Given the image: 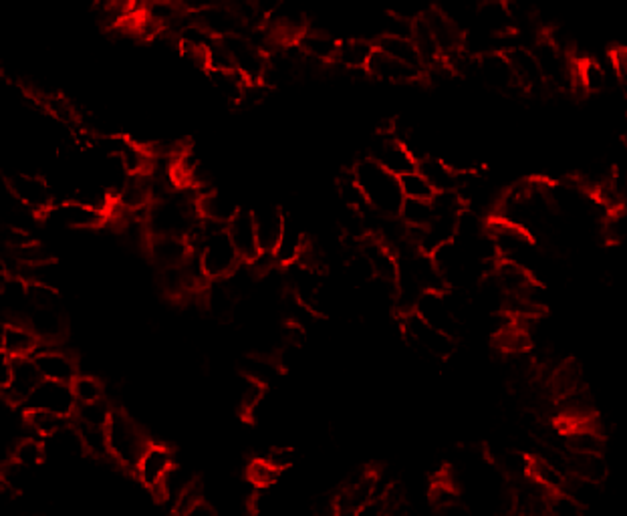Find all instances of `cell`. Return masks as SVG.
I'll use <instances>...</instances> for the list:
<instances>
[{"label": "cell", "instance_id": "obj_1", "mask_svg": "<svg viewBox=\"0 0 627 516\" xmlns=\"http://www.w3.org/2000/svg\"><path fill=\"white\" fill-rule=\"evenodd\" d=\"M352 173L371 210L384 214V216H398L403 202L398 176L384 170L369 157L357 162Z\"/></svg>", "mask_w": 627, "mask_h": 516}, {"label": "cell", "instance_id": "obj_2", "mask_svg": "<svg viewBox=\"0 0 627 516\" xmlns=\"http://www.w3.org/2000/svg\"><path fill=\"white\" fill-rule=\"evenodd\" d=\"M106 432L109 458L115 460L123 468L133 470V466H136L140 456L144 454V450L149 444L144 430L128 414L114 411L106 426Z\"/></svg>", "mask_w": 627, "mask_h": 516}, {"label": "cell", "instance_id": "obj_3", "mask_svg": "<svg viewBox=\"0 0 627 516\" xmlns=\"http://www.w3.org/2000/svg\"><path fill=\"white\" fill-rule=\"evenodd\" d=\"M194 252L198 254V260H200V266L208 281L225 279L242 263L233 242H230L225 226L214 224Z\"/></svg>", "mask_w": 627, "mask_h": 516}, {"label": "cell", "instance_id": "obj_4", "mask_svg": "<svg viewBox=\"0 0 627 516\" xmlns=\"http://www.w3.org/2000/svg\"><path fill=\"white\" fill-rule=\"evenodd\" d=\"M402 333L406 337L408 345L426 361H446L456 351V339L430 327L416 313L402 315Z\"/></svg>", "mask_w": 627, "mask_h": 516}, {"label": "cell", "instance_id": "obj_5", "mask_svg": "<svg viewBox=\"0 0 627 516\" xmlns=\"http://www.w3.org/2000/svg\"><path fill=\"white\" fill-rule=\"evenodd\" d=\"M41 216L51 226L67 230H95L107 222L106 212L95 210L77 200L53 202Z\"/></svg>", "mask_w": 627, "mask_h": 516}, {"label": "cell", "instance_id": "obj_6", "mask_svg": "<svg viewBox=\"0 0 627 516\" xmlns=\"http://www.w3.org/2000/svg\"><path fill=\"white\" fill-rule=\"evenodd\" d=\"M6 190L21 206L30 212L43 214L55 202L49 180L29 172H13L6 176Z\"/></svg>", "mask_w": 627, "mask_h": 516}, {"label": "cell", "instance_id": "obj_7", "mask_svg": "<svg viewBox=\"0 0 627 516\" xmlns=\"http://www.w3.org/2000/svg\"><path fill=\"white\" fill-rule=\"evenodd\" d=\"M530 51L535 55L537 65L541 69L547 87L571 89V85H573V63H571L567 53L557 49L547 37H543L541 41H537Z\"/></svg>", "mask_w": 627, "mask_h": 516}, {"label": "cell", "instance_id": "obj_8", "mask_svg": "<svg viewBox=\"0 0 627 516\" xmlns=\"http://www.w3.org/2000/svg\"><path fill=\"white\" fill-rule=\"evenodd\" d=\"M220 41L226 47L230 61H233V69L244 77V81L258 83L263 79L267 55L257 45H252L242 33L225 37Z\"/></svg>", "mask_w": 627, "mask_h": 516}, {"label": "cell", "instance_id": "obj_9", "mask_svg": "<svg viewBox=\"0 0 627 516\" xmlns=\"http://www.w3.org/2000/svg\"><path fill=\"white\" fill-rule=\"evenodd\" d=\"M476 73H479L480 81H484V85H488L490 89H495L498 93H504V95H514L517 91L525 93L519 87L517 79H514L511 63L506 59L504 53L490 51L480 55V57H476Z\"/></svg>", "mask_w": 627, "mask_h": 516}, {"label": "cell", "instance_id": "obj_10", "mask_svg": "<svg viewBox=\"0 0 627 516\" xmlns=\"http://www.w3.org/2000/svg\"><path fill=\"white\" fill-rule=\"evenodd\" d=\"M25 406L55 411V414H59V416L73 418L77 402H75L73 390H71V384H61V381L43 379L41 384L35 387L33 393L29 395Z\"/></svg>", "mask_w": 627, "mask_h": 516}, {"label": "cell", "instance_id": "obj_11", "mask_svg": "<svg viewBox=\"0 0 627 516\" xmlns=\"http://www.w3.org/2000/svg\"><path fill=\"white\" fill-rule=\"evenodd\" d=\"M414 313L424 323L430 325V327L446 333V335L458 341L462 325L454 319V315L450 313L448 305L444 303L442 291H424L414 307Z\"/></svg>", "mask_w": 627, "mask_h": 516}, {"label": "cell", "instance_id": "obj_12", "mask_svg": "<svg viewBox=\"0 0 627 516\" xmlns=\"http://www.w3.org/2000/svg\"><path fill=\"white\" fill-rule=\"evenodd\" d=\"M368 157L382 165L384 170L394 173V176H402V173L416 170V160L392 131L384 133L382 138L373 141Z\"/></svg>", "mask_w": 627, "mask_h": 516}, {"label": "cell", "instance_id": "obj_13", "mask_svg": "<svg viewBox=\"0 0 627 516\" xmlns=\"http://www.w3.org/2000/svg\"><path fill=\"white\" fill-rule=\"evenodd\" d=\"M172 466H174L172 450L168 446H164V444L149 442L148 448L144 450V454L140 456L136 466H133V474H136V478L140 480L141 486L154 490Z\"/></svg>", "mask_w": 627, "mask_h": 516}, {"label": "cell", "instance_id": "obj_14", "mask_svg": "<svg viewBox=\"0 0 627 516\" xmlns=\"http://www.w3.org/2000/svg\"><path fill=\"white\" fill-rule=\"evenodd\" d=\"M365 71H368L369 77L386 83H414L424 77V69L406 65V63L392 59L390 55L377 49L373 51Z\"/></svg>", "mask_w": 627, "mask_h": 516}, {"label": "cell", "instance_id": "obj_15", "mask_svg": "<svg viewBox=\"0 0 627 516\" xmlns=\"http://www.w3.org/2000/svg\"><path fill=\"white\" fill-rule=\"evenodd\" d=\"M33 361L37 365L38 373H41L43 379L49 381H61V384H71L77 377L79 368L75 360L65 351L55 347H45L38 345V349L33 355Z\"/></svg>", "mask_w": 627, "mask_h": 516}, {"label": "cell", "instance_id": "obj_16", "mask_svg": "<svg viewBox=\"0 0 627 516\" xmlns=\"http://www.w3.org/2000/svg\"><path fill=\"white\" fill-rule=\"evenodd\" d=\"M43 377L38 373L33 357H22V360H13V376L9 385L4 387L0 395L11 403H25L29 395L33 393L35 387L41 384Z\"/></svg>", "mask_w": 627, "mask_h": 516}, {"label": "cell", "instance_id": "obj_17", "mask_svg": "<svg viewBox=\"0 0 627 516\" xmlns=\"http://www.w3.org/2000/svg\"><path fill=\"white\" fill-rule=\"evenodd\" d=\"M194 21L200 25L206 33L214 38H225L230 35L242 33L244 27L241 19L236 17L234 11L226 3H214L206 6L204 11L192 14Z\"/></svg>", "mask_w": 627, "mask_h": 516}, {"label": "cell", "instance_id": "obj_18", "mask_svg": "<svg viewBox=\"0 0 627 516\" xmlns=\"http://www.w3.org/2000/svg\"><path fill=\"white\" fill-rule=\"evenodd\" d=\"M38 339L27 323L11 321L0 327V353L9 360H22V357H33L38 349Z\"/></svg>", "mask_w": 627, "mask_h": 516}, {"label": "cell", "instance_id": "obj_19", "mask_svg": "<svg viewBox=\"0 0 627 516\" xmlns=\"http://www.w3.org/2000/svg\"><path fill=\"white\" fill-rule=\"evenodd\" d=\"M506 59L511 63V69L514 73V79H517L519 87L525 93H533V91H541L545 89V79L541 69L537 65L535 55L527 47H513V49L504 51Z\"/></svg>", "mask_w": 627, "mask_h": 516}, {"label": "cell", "instance_id": "obj_20", "mask_svg": "<svg viewBox=\"0 0 627 516\" xmlns=\"http://www.w3.org/2000/svg\"><path fill=\"white\" fill-rule=\"evenodd\" d=\"M226 234L242 263H250L260 252L255 233V222H252V212L238 210L236 216L226 224Z\"/></svg>", "mask_w": 627, "mask_h": 516}, {"label": "cell", "instance_id": "obj_21", "mask_svg": "<svg viewBox=\"0 0 627 516\" xmlns=\"http://www.w3.org/2000/svg\"><path fill=\"white\" fill-rule=\"evenodd\" d=\"M476 21H479V30L488 33L492 37H504L517 30L514 25L513 11L506 0H490V3H479L476 11Z\"/></svg>", "mask_w": 627, "mask_h": 516}, {"label": "cell", "instance_id": "obj_22", "mask_svg": "<svg viewBox=\"0 0 627 516\" xmlns=\"http://www.w3.org/2000/svg\"><path fill=\"white\" fill-rule=\"evenodd\" d=\"M284 212L279 206L267 204L252 210V222H255V233L260 252H273L283 233Z\"/></svg>", "mask_w": 627, "mask_h": 516}, {"label": "cell", "instance_id": "obj_23", "mask_svg": "<svg viewBox=\"0 0 627 516\" xmlns=\"http://www.w3.org/2000/svg\"><path fill=\"white\" fill-rule=\"evenodd\" d=\"M422 19L428 25V29H430V33L434 37L436 45H438L442 57L444 55H448V53L456 51V49H460V47H462L464 33L460 30V27L456 25L454 21H452V17H448L446 13L432 9V11H428L426 14H422Z\"/></svg>", "mask_w": 627, "mask_h": 516}, {"label": "cell", "instance_id": "obj_24", "mask_svg": "<svg viewBox=\"0 0 627 516\" xmlns=\"http://www.w3.org/2000/svg\"><path fill=\"white\" fill-rule=\"evenodd\" d=\"M305 244H307V234L303 233V228H301L299 220L292 216V214H284L283 233L273 250L276 263L281 266H289L292 263H297L301 252L305 249Z\"/></svg>", "mask_w": 627, "mask_h": 516}, {"label": "cell", "instance_id": "obj_25", "mask_svg": "<svg viewBox=\"0 0 627 516\" xmlns=\"http://www.w3.org/2000/svg\"><path fill=\"white\" fill-rule=\"evenodd\" d=\"M196 210L202 220L226 228L228 222L236 216V212L241 208H238V204L230 196L216 192V190H208V192L198 196Z\"/></svg>", "mask_w": 627, "mask_h": 516}, {"label": "cell", "instance_id": "obj_26", "mask_svg": "<svg viewBox=\"0 0 627 516\" xmlns=\"http://www.w3.org/2000/svg\"><path fill=\"white\" fill-rule=\"evenodd\" d=\"M146 250L160 268L178 266L184 263L188 254L192 252V249H190L186 242V238L182 236H149Z\"/></svg>", "mask_w": 627, "mask_h": 516}, {"label": "cell", "instance_id": "obj_27", "mask_svg": "<svg viewBox=\"0 0 627 516\" xmlns=\"http://www.w3.org/2000/svg\"><path fill=\"white\" fill-rule=\"evenodd\" d=\"M114 204L128 212H144L152 204V190H149L148 173H130L125 184L115 194Z\"/></svg>", "mask_w": 627, "mask_h": 516}, {"label": "cell", "instance_id": "obj_28", "mask_svg": "<svg viewBox=\"0 0 627 516\" xmlns=\"http://www.w3.org/2000/svg\"><path fill=\"white\" fill-rule=\"evenodd\" d=\"M27 325L37 335L38 343H55L65 333V319L59 309H30Z\"/></svg>", "mask_w": 627, "mask_h": 516}, {"label": "cell", "instance_id": "obj_29", "mask_svg": "<svg viewBox=\"0 0 627 516\" xmlns=\"http://www.w3.org/2000/svg\"><path fill=\"white\" fill-rule=\"evenodd\" d=\"M416 170L428 180L434 192H450L458 186V172L440 157H422V160L416 162Z\"/></svg>", "mask_w": 627, "mask_h": 516}, {"label": "cell", "instance_id": "obj_30", "mask_svg": "<svg viewBox=\"0 0 627 516\" xmlns=\"http://www.w3.org/2000/svg\"><path fill=\"white\" fill-rule=\"evenodd\" d=\"M373 51H376V47H373L371 41H365V38H345V41H339L335 57H333L331 63L347 71H365Z\"/></svg>", "mask_w": 627, "mask_h": 516}, {"label": "cell", "instance_id": "obj_31", "mask_svg": "<svg viewBox=\"0 0 627 516\" xmlns=\"http://www.w3.org/2000/svg\"><path fill=\"white\" fill-rule=\"evenodd\" d=\"M581 368L573 360H567L555 365L549 379H547V392L555 395L557 400L567 398L577 390H581Z\"/></svg>", "mask_w": 627, "mask_h": 516}, {"label": "cell", "instance_id": "obj_32", "mask_svg": "<svg viewBox=\"0 0 627 516\" xmlns=\"http://www.w3.org/2000/svg\"><path fill=\"white\" fill-rule=\"evenodd\" d=\"M337 45H339L337 38H333L329 33H325V30L309 29V27L297 41V47L301 51H303V55H307L309 59L319 61V63H331L333 57H335Z\"/></svg>", "mask_w": 627, "mask_h": 516}, {"label": "cell", "instance_id": "obj_33", "mask_svg": "<svg viewBox=\"0 0 627 516\" xmlns=\"http://www.w3.org/2000/svg\"><path fill=\"white\" fill-rule=\"evenodd\" d=\"M567 474L603 484L609 474V466L603 454H567Z\"/></svg>", "mask_w": 627, "mask_h": 516}, {"label": "cell", "instance_id": "obj_34", "mask_svg": "<svg viewBox=\"0 0 627 516\" xmlns=\"http://www.w3.org/2000/svg\"><path fill=\"white\" fill-rule=\"evenodd\" d=\"M45 442L47 456L53 454L59 460H75L85 454L81 436H79L75 424H67L65 427H61L57 434H53L51 438H47Z\"/></svg>", "mask_w": 627, "mask_h": 516}, {"label": "cell", "instance_id": "obj_35", "mask_svg": "<svg viewBox=\"0 0 627 516\" xmlns=\"http://www.w3.org/2000/svg\"><path fill=\"white\" fill-rule=\"evenodd\" d=\"M67 424H71V418L67 416H59L55 414V411H47V410L27 408L25 426L29 427L30 434L41 440L51 438L53 434H57L61 427H65Z\"/></svg>", "mask_w": 627, "mask_h": 516}, {"label": "cell", "instance_id": "obj_36", "mask_svg": "<svg viewBox=\"0 0 627 516\" xmlns=\"http://www.w3.org/2000/svg\"><path fill=\"white\" fill-rule=\"evenodd\" d=\"M373 47H376L377 51H382V53H386V55H390L392 59H398V61L406 63V65H411V67L424 69V67H422V61H419V55H418L416 45H414V41H411L410 37H390V35H382V37L377 38L376 43H373Z\"/></svg>", "mask_w": 627, "mask_h": 516}, {"label": "cell", "instance_id": "obj_37", "mask_svg": "<svg viewBox=\"0 0 627 516\" xmlns=\"http://www.w3.org/2000/svg\"><path fill=\"white\" fill-rule=\"evenodd\" d=\"M241 373H242V377L258 381V384L268 387L275 379H279L281 368L276 365L275 360H271V357L252 353V355H246L241 360Z\"/></svg>", "mask_w": 627, "mask_h": 516}, {"label": "cell", "instance_id": "obj_38", "mask_svg": "<svg viewBox=\"0 0 627 516\" xmlns=\"http://www.w3.org/2000/svg\"><path fill=\"white\" fill-rule=\"evenodd\" d=\"M208 79L214 89H216L222 97L230 103L241 101V95L244 85L249 81H244V77L234 69H208Z\"/></svg>", "mask_w": 627, "mask_h": 516}, {"label": "cell", "instance_id": "obj_39", "mask_svg": "<svg viewBox=\"0 0 627 516\" xmlns=\"http://www.w3.org/2000/svg\"><path fill=\"white\" fill-rule=\"evenodd\" d=\"M559 492H563V495H567L569 498H573L575 503L585 511V508L593 506L599 500V496H601V484L577 478V476L567 474L565 482H563V486H561Z\"/></svg>", "mask_w": 627, "mask_h": 516}, {"label": "cell", "instance_id": "obj_40", "mask_svg": "<svg viewBox=\"0 0 627 516\" xmlns=\"http://www.w3.org/2000/svg\"><path fill=\"white\" fill-rule=\"evenodd\" d=\"M565 476L557 468L551 466L545 460L530 456V466H529V478L533 480L537 486H541L547 492H559L563 482H565Z\"/></svg>", "mask_w": 627, "mask_h": 516}, {"label": "cell", "instance_id": "obj_41", "mask_svg": "<svg viewBox=\"0 0 627 516\" xmlns=\"http://www.w3.org/2000/svg\"><path fill=\"white\" fill-rule=\"evenodd\" d=\"M241 379V387H238V411L246 418H252L258 411V408L263 406L267 398V387L249 377Z\"/></svg>", "mask_w": 627, "mask_h": 516}, {"label": "cell", "instance_id": "obj_42", "mask_svg": "<svg viewBox=\"0 0 627 516\" xmlns=\"http://www.w3.org/2000/svg\"><path fill=\"white\" fill-rule=\"evenodd\" d=\"M192 480H194V476H190V472L186 470V468L174 464L170 470L165 472L162 482L154 488V492L160 498L172 500V503H174V500H176L182 495V492H184L190 486V484H192Z\"/></svg>", "mask_w": 627, "mask_h": 516}, {"label": "cell", "instance_id": "obj_43", "mask_svg": "<svg viewBox=\"0 0 627 516\" xmlns=\"http://www.w3.org/2000/svg\"><path fill=\"white\" fill-rule=\"evenodd\" d=\"M11 460L27 468H33L35 470V468L41 466L47 460L45 440L37 438V436H27V438H22L17 446H14Z\"/></svg>", "mask_w": 627, "mask_h": 516}, {"label": "cell", "instance_id": "obj_44", "mask_svg": "<svg viewBox=\"0 0 627 516\" xmlns=\"http://www.w3.org/2000/svg\"><path fill=\"white\" fill-rule=\"evenodd\" d=\"M79 436H81L85 454H89L95 460H106L109 458L107 448V432L103 426H89V424H79L75 422Z\"/></svg>", "mask_w": 627, "mask_h": 516}, {"label": "cell", "instance_id": "obj_45", "mask_svg": "<svg viewBox=\"0 0 627 516\" xmlns=\"http://www.w3.org/2000/svg\"><path fill=\"white\" fill-rule=\"evenodd\" d=\"M400 220L408 228H424L434 218V208L430 200H403L400 208Z\"/></svg>", "mask_w": 627, "mask_h": 516}, {"label": "cell", "instance_id": "obj_46", "mask_svg": "<svg viewBox=\"0 0 627 516\" xmlns=\"http://www.w3.org/2000/svg\"><path fill=\"white\" fill-rule=\"evenodd\" d=\"M33 472H35L33 468H27L11 460V462L0 466V482L17 492V495H22V492H27L30 488V484L35 480Z\"/></svg>", "mask_w": 627, "mask_h": 516}, {"label": "cell", "instance_id": "obj_47", "mask_svg": "<svg viewBox=\"0 0 627 516\" xmlns=\"http://www.w3.org/2000/svg\"><path fill=\"white\" fill-rule=\"evenodd\" d=\"M398 184L403 200H432V196L436 194L434 188L428 184V180L418 170L402 173V176H398Z\"/></svg>", "mask_w": 627, "mask_h": 516}, {"label": "cell", "instance_id": "obj_48", "mask_svg": "<svg viewBox=\"0 0 627 516\" xmlns=\"http://www.w3.org/2000/svg\"><path fill=\"white\" fill-rule=\"evenodd\" d=\"M71 390H73L77 403H91L106 398V385L91 376V373H77V377L71 381Z\"/></svg>", "mask_w": 627, "mask_h": 516}, {"label": "cell", "instance_id": "obj_49", "mask_svg": "<svg viewBox=\"0 0 627 516\" xmlns=\"http://www.w3.org/2000/svg\"><path fill=\"white\" fill-rule=\"evenodd\" d=\"M111 414H114V410H111L106 398L91 403H77V408L73 411L75 422L89 424V426H103V427L107 426Z\"/></svg>", "mask_w": 627, "mask_h": 516}, {"label": "cell", "instance_id": "obj_50", "mask_svg": "<svg viewBox=\"0 0 627 516\" xmlns=\"http://www.w3.org/2000/svg\"><path fill=\"white\" fill-rule=\"evenodd\" d=\"M345 279L357 289H363L373 279V268L369 258L365 257L361 249L352 252V257L345 263Z\"/></svg>", "mask_w": 627, "mask_h": 516}, {"label": "cell", "instance_id": "obj_51", "mask_svg": "<svg viewBox=\"0 0 627 516\" xmlns=\"http://www.w3.org/2000/svg\"><path fill=\"white\" fill-rule=\"evenodd\" d=\"M281 474L283 472H279L275 466L268 464L265 458L252 460V462L246 466V478H249L252 486H257L258 490H267L275 486V484L279 482Z\"/></svg>", "mask_w": 627, "mask_h": 516}, {"label": "cell", "instance_id": "obj_52", "mask_svg": "<svg viewBox=\"0 0 627 516\" xmlns=\"http://www.w3.org/2000/svg\"><path fill=\"white\" fill-rule=\"evenodd\" d=\"M549 516H583V508L563 492H549L545 498Z\"/></svg>", "mask_w": 627, "mask_h": 516}, {"label": "cell", "instance_id": "obj_53", "mask_svg": "<svg viewBox=\"0 0 627 516\" xmlns=\"http://www.w3.org/2000/svg\"><path fill=\"white\" fill-rule=\"evenodd\" d=\"M337 192H339V198H341V202H343V206H349V208H357V210L368 208V202H365V198L361 194L360 186H357L353 173H349V176L339 180Z\"/></svg>", "mask_w": 627, "mask_h": 516}, {"label": "cell", "instance_id": "obj_54", "mask_svg": "<svg viewBox=\"0 0 627 516\" xmlns=\"http://www.w3.org/2000/svg\"><path fill=\"white\" fill-rule=\"evenodd\" d=\"M200 500H204V488L202 484L194 478L192 484L174 500V516H184L190 508L196 506Z\"/></svg>", "mask_w": 627, "mask_h": 516}, {"label": "cell", "instance_id": "obj_55", "mask_svg": "<svg viewBox=\"0 0 627 516\" xmlns=\"http://www.w3.org/2000/svg\"><path fill=\"white\" fill-rule=\"evenodd\" d=\"M265 460L271 466H275L279 472H284V470H289L291 466H295L297 452H295V448H291V446H273L271 450L267 452Z\"/></svg>", "mask_w": 627, "mask_h": 516}, {"label": "cell", "instance_id": "obj_56", "mask_svg": "<svg viewBox=\"0 0 627 516\" xmlns=\"http://www.w3.org/2000/svg\"><path fill=\"white\" fill-rule=\"evenodd\" d=\"M17 492L11 490L9 486H4L0 482V516H11L14 508H17Z\"/></svg>", "mask_w": 627, "mask_h": 516}, {"label": "cell", "instance_id": "obj_57", "mask_svg": "<svg viewBox=\"0 0 627 516\" xmlns=\"http://www.w3.org/2000/svg\"><path fill=\"white\" fill-rule=\"evenodd\" d=\"M384 514H386V508L382 498H371L353 511V516H384Z\"/></svg>", "mask_w": 627, "mask_h": 516}, {"label": "cell", "instance_id": "obj_58", "mask_svg": "<svg viewBox=\"0 0 627 516\" xmlns=\"http://www.w3.org/2000/svg\"><path fill=\"white\" fill-rule=\"evenodd\" d=\"M11 376H13V360L0 353V392L9 385Z\"/></svg>", "mask_w": 627, "mask_h": 516}, {"label": "cell", "instance_id": "obj_59", "mask_svg": "<svg viewBox=\"0 0 627 516\" xmlns=\"http://www.w3.org/2000/svg\"><path fill=\"white\" fill-rule=\"evenodd\" d=\"M283 3V0H252V4L257 6V11L260 17H263L265 21L271 17V14L279 9V4Z\"/></svg>", "mask_w": 627, "mask_h": 516}, {"label": "cell", "instance_id": "obj_60", "mask_svg": "<svg viewBox=\"0 0 627 516\" xmlns=\"http://www.w3.org/2000/svg\"><path fill=\"white\" fill-rule=\"evenodd\" d=\"M184 516H218V512L214 511V506H212V504H208V503H204V500H200V503L190 508V511H188Z\"/></svg>", "mask_w": 627, "mask_h": 516}, {"label": "cell", "instance_id": "obj_61", "mask_svg": "<svg viewBox=\"0 0 627 516\" xmlns=\"http://www.w3.org/2000/svg\"><path fill=\"white\" fill-rule=\"evenodd\" d=\"M479 3H490V0H479Z\"/></svg>", "mask_w": 627, "mask_h": 516}]
</instances>
